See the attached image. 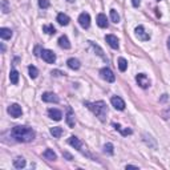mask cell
Returning a JSON list of instances; mask_svg holds the SVG:
<instances>
[{
    "label": "cell",
    "mask_w": 170,
    "mask_h": 170,
    "mask_svg": "<svg viewBox=\"0 0 170 170\" xmlns=\"http://www.w3.org/2000/svg\"><path fill=\"white\" fill-rule=\"evenodd\" d=\"M12 137L19 142H31L35 138V130L28 128V126H23V125H17L12 129L11 132Z\"/></svg>",
    "instance_id": "1"
},
{
    "label": "cell",
    "mask_w": 170,
    "mask_h": 170,
    "mask_svg": "<svg viewBox=\"0 0 170 170\" xmlns=\"http://www.w3.org/2000/svg\"><path fill=\"white\" fill-rule=\"evenodd\" d=\"M85 105L101 120V121H104L105 117H106V113H108L106 104H105L104 101H96V103H88V101H86Z\"/></svg>",
    "instance_id": "2"
},
{
    "label": "cell",
    "mask_w": 170,
    "mask_h": 170,
    "mask_svg": "<svg viewBox=\"0 0 170 170\" xmlns=\"http://www.w3.org/2000/svg\"><path fill=\"white\" fill-rule=\"evenodd\" d=\"M40 56H41L43 60L48 64H53L55 61H56V55H55L52 51H49V49H43Z\"/></svg>",
    "instance_id": "3"
},
{
    "label": "cell",
    "mask_w": 170,
    "mask_h": 170,
    "mask_svg": "<svg viewBox=\"0 0 170 170\" xmlns=\"http://www.w3.org/2000/svg\"><path fill=\"white\" fill-rule=\"evenodd\" d=\"M7 112L11 114V117H13V118H19V117L23 114V110H21V106L17 104H12L8 106Z\"/></svg>",
    "instance_id": "4"
},
{
    "label": "cell",
    "mask_w": 170,
    "mask_h": 170,
    "mask_svg": "<svg viewBox=\"0 0 170 170\" xmlns=\"http://www.w3.org/2000/svg\"><path fill=\"white\" fill-rule=\"evenodd\" d=\"M136 36H137V39L141 40V41H148V40L150 39V35L145 31V28L142 25H138L137 28H136Z\"/></svg>",
    "instance_id": "5"
},
{
    "label": "cell",
    "mask_w": 170,
    "mask_h": 170,
    "mask_svg": "<svg viewBox=\"0 0 170 170\" xmlns=\"http://www.w3.org/2000/svg\"><path fill=\"white\" fill-rule=\"evenodd\" d=\"M100 75L105 81H108V82H113L114 80H116V76L113 75V72L109 69V68H103V69L100 70Z\"/></svg>",
    "instance_id": "6"
},
{
    "label": "cell",
    "mask_w": 170,
    "mask_h": 170,
    "mask_svg": "<svg viewBox=\"0 0 170 170\" xmlns=\"http://www.w3.org/2000/svg\"><path fill=\"white\" fill-rule=\"evenodd\" d=\"M110 103L114 106V109L117 110H124L125 109V103H124V100L121 97H118V96H113L112 98H110Z\"/></svg>",
    "instance_id": "7"
},
{
    "label": "cell",
    "mask_w": 170,
    "mask_h": 170,
    "mask_svg": "<svg viewBox=\"0 0 170 170\" xmlns=\"http://www.w3.org/2000/svg\"><path fill=\"white\" fill-rule=\"evenodd\" d=\"M79 23L82 28H85V29L89 28V25H91V16H89V13L82 12V13L79 16Z\"/></svg>",
    "instance_id": "8"
},
{
    "label": "cell",
    "mask_w": 170,
    "mask_h": 170,
    "mask_svg": "<svg viewBox=\"0 0 170 170\" xmlns=\"http://www.w3.org/2000/svg\"><path fill=\"white\" fill-rule=\"evenodd\" d=\"M136 80H137V84L141 86V88H148V86L150 85V81L149 79H148L146 75H144V73H140V75H137V77H136Z\"/></svg>",
    "instance_id": "9"
},
{
    "label": "cell",
    "mask_w": 170,
    "mask_h": 170,
    "mask_svg": "<svg viewBox=\"0 0 170 170\" xmlns=\"http://www.w3.org/2000/svg\"><path fill=\"white\" fill-rule=\"evenodd\" d=\"M41 98L44 103H55V104L58 103V97L55 93H52V92H45V93H43Z\"/></svg>",
    "instance_id": "10"
},
{
    "label": "cell",
    "mask_w": 170,
    "mask_h": 170,
    "mask_svg": "<svg viewBox=\"0 0 170 170\" xmlns=\"http://www.w3.org/2000/svg\"><path fill=\"white\" fill-rule=\"evenodd\" d=\"M105 40H106V43L109 44L110 48L118 49V39H117L114 35H106L105 36Z\"/></svg>",
    "instance_id": "11"
},
{
    "label": "cell",
    "mask_w": 170,
    "mask_h": 170,
    "mask_svg": "<svg viewBox=\"0 0 170 170\" xmlns=\"http://www.w3.org/2000/svg\"><path fill=\"white\" fill-rule=\"evenodd\" d=\"M48 116H49V118L55 120V121H60L61 117H63V113H61V110L55 109V108H51V109L48 110Z\"/></svg>",
    "instance_id": "12"
},
{
    "label": "cell",
    "mask_w": 170,
    "mask_h": 170,
    "mask_svg": "<svg viewBox=\"0 0 170 170\" xmlns=\"http://www.w3.org/2000/svg\"><path fill=\"white\" fill-rule=\"evenodd\" d=\"M68 144L70 145V146H73L75 149H77V150H80L81 149V141L79 140L77 137H75V136H72V137H69V140H68Z\"/></svg>",
    "instance_id": "13"
},
{
    "label": "cell",
    "mask_w": 170,
    "mask_h": 170,
    "mask_svg": "<svg viewBox=\"0 0 170 170\" xmlns=\"http://www.w3.org/2000/svg\"><path fill=\"white\" fill-rule=\"evenodd\" d=\"M97 24H98V27H101V28H108V19L104 13L97 15Z\"/></svg>",
    "instance_id": "14"
},
{
    "label": "cell",
    "mask_w": 170,
    "mask_h": 170,
    "mask_svg": "<svg viewBox=\"0 0 170 170\" xmlns=\"http://www.w3.org/2000/svg\"><path fill=\"white\" fill-rule=\"evenodd\" d=\"M58 45H60V48H64V49H69L70 48V43H69V40H68V37L65 35H63V36L58 37Z\"/></svg>",
    "instance_id": "15"
},
{
    "label": "cell",
    "mask_w": 170,
    "mask_h": 170,
    "mask_svg": "<svg viewBox=\"0 0 170 170\" xmlns=\"http://www.w3.org/2000/svg\"><path fill=\"white\" fill-rule=\"evenodd\" d=\"M69 21H70V19H69L68 15H65V13H58L57 15V23L60 24V25H68Z\"/></svg>",
    "instance_id": "16"
},
{
    "label": "cell",
    "mask_w": 170,
    "mask_h": 170,
    "mask_svg": "<svg viewBox=\"0 0 170 170\" xmlns=\"http://www.w3.org/2000/svg\"><path fill=\"white\" fill-rule=\"evenodd\" d=\"M67 64H68V67H69L70 69H73V70H77L80 68V61L77 60V58H75V57L68 58Z\"/></svg>",
    "instance_id": "17"
},
{
    "label": "cell",
    "mask_w": 170,
    "mask_h": 170,
    "mask_svg": "<svg viewBox=\"0 0 170 170\" xmlns=\"http://www.w3.org/2000/svg\"><path fill=\"white\" fill-rule=\"evenodd\" d=\"M67 124H68V126H70V128H73V126H75V114H73V112H72V109H70V108H68Z\"/></svg>",
    "instance_id": "18"
},
{
    "label": "cell",
    "mask_w": 170,
    "mask_h": 170,
    "mask_svg": "<svg viewBox=\"0 0 170 170\" xmlns=\"http://www.w3.org/2000/svg\"><path fill=\"white\" fill-rule=\"evenodd\" d=\"M0 37H1L3 40H8L12 37V31L10 28H0Z\"/></svg>",
    "instance_id": "19"
},
{
    "label": "cell",
    "mask_w": 170,
    "mask_h": 170,
    "mask_svg": "<svg viewBox=\"0 0 170 170\" xmlns=\"http://www.w3.org/2000/svg\"><path fill=\"white\" fill-rule=\"evenodd\" d=\"M43 156H44V158L45 160H48V161H55L57 158V156H56V153H55L52 149H47L43 153Z\"/></svg>",
    "instance_id": "20"
},
{
    "label": "cell",
    "mask_w": 170,
    "mask_h": 170,
    "mask_svg": "<svg viewBox=\"0 0 170 170\" xmlns=\"http://www.w3.org/2000/svg\"><path fill=\"white\" fill-rule=\"evenodd\" d=\"M10 80H11V82L13 85H16L17 82H19V72H17L16 69H12L11 70V73H10Z\"/></svg>",
    "instance_id": "21"
},
{
    "label": "cell",
    "mask_w": 170,
    "mask_h": 170,
    "mask_svg": "<svg viewBox=\"0 0 170 170\" xmlns=\"http://www.w3.org/2000/svg\"><path fill=\"white\" fill-rule=\"evenodd\" d=\"M25 160L24 158H21V157H17L16 160H13V166L16 169H23L24 166H25Z\"/></svg>",
    "instance_id": "22"
},
{
    "label": "cell",
    "mask_w": 170,
    "mask_h": 170,
    "mask_svg": "<svg viewBox=\"0 0 170 170\" xmlns=\"http://www.w3.org/2000/svg\"><path fill=\"white\" fill-rule=\"evenodd\" d=\"M117 63H118V69L121 70V72H125L126 68H128V61H126L124 57H120Z\"/></svg>",
    "instance_id": "23"
},
{
    "label": "cell",
    "mask_w": 170,
    "mask_h": 170,
    "mask_svg": "<svg viewBox=\"0 0 170 170\" xmlns=\"http://www.w3.org/2000/svg\"><path fill=\"white\" fill-rule=\"evenodd\" d=\"M51 134L53 136V137H56V138H60L61 134H63V129H61L60 126H55V128L51 129Z\"/></svg>",
    "instance_id": "24"
},
{
    "label": "cell",
    "mask_w": 170,
    "mask_h": 170,
    "mask_svg": "<svg viewBox=\"0 0 170 170\" xmlns=\"http://www.w3.org/2000/svg\"><path fill=\"white\" fill-rule=\"evenodd\" d=\"M113 126H114V129H116V130L121 132V134H122V136H128V134H132V133H133V132H132V129H122L121 126L118 125V124H114Z\"/></svg>",
    "instance_id": "25"
},
{
    "label": "cell",
    "mask_w": 170,
    "mask_h": 170,
    "mask_svg": "<svg viewBox=\"0 0 170 170\" xmlns=\"http://www.w3.org/2000/svg\"><path fill=\"white\" fill-rule=\"evenodd\" d=\"M142 137H144V141L145 142H146V144L148 145H149V146H151V148H157V144H156V142H151V137H150V136H148V134H145V133H144V134H142Z\"/></svg>",
    "instance_id": "26"
},
{
    "label": "cell",
    "mask_w": 170,
    "mask_h": 170,
    "mask_svg": "<svg viewBox=\"0 0 170 170\" xmlns=\"http://www.w3.org/2000/svg\"><path fill=\"white\" fill-rule=\"evenodd\" d=\"M28 72H29V76L32 77V79H36L39 75V70H37V68L36 67H33V65H31L28 67Z\"/></svg>",
    "instance_id": "27"
},
{
    "label": "cell",
    "mask_w": 170,
    "mask_h": 170,
    "mask_svg": "<svg viewBox=\"0 0 170 170\" xmlns=\"http://www.w3.org/2000/svg\"><path fill=\"white\" fill-rule=\"evenodd\" d=\"M110 20L116 24L120 21V16H118V13H117L116 10H110Z\"/></svg>",
    "instance_id": "28"
},
{
    "label": "cell",
    "mask_w": 170,
    "mask_h": 170,
    "mask_svg": "<svg viewBox=\"0 0 170 170\" xmlns=\"http://www.w3.org/2000/svg\"><path fill=\"white\" fill-rule=\"evenodd\" d=\"M43 31L47 32L48 35H55V33H56V29H55L53 25H44L43 27Z\"/></svg>",
    "instance_id": "29"
},
{
    "label": "cell",
    "mask_w": 170,
    "mask_h": 170,
    "mask_svg": "<svg viewBox=\"0 0 170 170\" xmlns=\"http://www.w3.org/2000/svg\"><path fill=\"white\" fill-rule=\"evenodd\" d=\"M161 116H162V118H163V120H169V118H170V106H166L165 109L162 110Z\"/></svg>",
    "instance_id": "30"
},
{
    "label": "cell",
    "mask_w": 170,
    "mask_h": 170,
    "mask_svg": "<svg viewBox=\"0 0 170 170\" xmlns=\"http://www.w3.org/2000/svg\"><path fill=\"white\" fill-rule=\"evenodd\" d=\"M104 151H105V153H108V154H113V145L112 144H106V145H105V146H104Z\"/></svg>",
    "instance_id": "31"
},
{
    "label": "cell",
    "mask_w": 170,
    "mask_h": 170,
    "mask_svg": "<svg viewBox=\"0 0 170 170\" xmlns=\"http://www.w3.org/2000/svg\"><path fill=\"white\" fill-rule=\"evenodd\" d=\"M39 5H40V8H48L49 1L48 0H39Z\"/></svg>",
    "instance_id": "32"
},
{
    "label": "cell",
    "mask_w": 170,
    "mask_h": 170,
    "mask_svg": "<svg viewBox=\"0 0 170 170\" xmlns=\"http://www.w3.org/2000/svg\"><path fill=\"white\" fill-rule=\"evenodd\" d=\"M132 4H133V7H138L141 4V0H132Z\"/></svg>",
    "instance_id": "33"
},
{
    "label": "cell",
    "mask_w": 170,
    "mask_h": 170,
    "mask_svg": "<svg viewBox=\"0 0 170 170\" xmlns=\"http://www.w3.org/2000/svg\"><path fill=\"white\" fill-rule=\"evenodd\" d=\"M3 12L7 13L8 12V8H7V1H3Z\"/></svg>",
    "instance_id": "34"
},
{
    "label": "cell",
    "mask_w": 170,
    "mask_h": 170,
    "mask_svg": "<svg viewBox=\"0 0 170 170\" xmlns=\"http://www.w3.org/2000/svg\"><path fill=\"white\" fill-rule=\"evenodd\" d=\"M52 75H55V76H61V75H64V73L58 72V70H52Z\"/></svg>",
    "instance_id": "35"
},
{
    "label": "cell",
    "mask_w": 170,
    "mask_h": 170,
    "mask_svg": "<svg viewBox=\"0 0 170 170\" xmlns=\"http://www.w3.org/2000/svg\"><path fill=\"white\" fill-rule=\"evenodd\" d=\"M64 156H65V157H67V158H68V160H69V161H70V160H72V156H70V154H69V153H64Z\"/></svg>",
    "instance_id": "36"
},
{
    "label": "cell",
    "mask_w": 170,
    "mask_h": 170,
    "mask_svg": "<svg viewBox=\"0 0 170 170\" xmlns=\"http://www.w3.org/2000/svg\"><path fill=\"white\" fill-rule=\"evenodd\" d=\"M126 169H138L137 166H133V165H126Z\"/></svg>",
    "instance_id": "37"
},
{
    "label": "cell",
    "mask_w": 170,
    "mask_h": 170,
    "mask_svg": "<svg viewBox=\"0 0 170 170\" xmlns=\"http://www.w3.org/2000/svg\"><path fill=\"white\" fill-rule=\"evenodd\" d=\"M166 98H168V94H163V97L161 98V101H166Z\"/></svg>",
    "instance_id": "38"
},
{
    "label": "cell",
    "mask_w": 170,
    "mask_h": 170,
    "mask_svg": "<svg viewBox=\"0 0 170 170\" xmlns=\"http://www.w3.org/2000/svg\"><path fill=\"white\" fill-rule=\"evenodd\" d=\"M168 48H169V49H170V37H169V39H168Z\"/></svg>",
    "instance_id": "39"
},
{
    "label": "cell",
    "mask_w": 170,
    "mask_h": 170,
    "mask_svg": "<svg viewBox=\"0 0 170 170\" xmlns=\"http://www.w3.org/2000/svg\"><path fill=\"white\" fill-rule=\"evenodd\" d=\"M68 1H69V3H73V1H75V0H68Z\"/></svg>",
    "instance_id": "40"
}]
</instances>
